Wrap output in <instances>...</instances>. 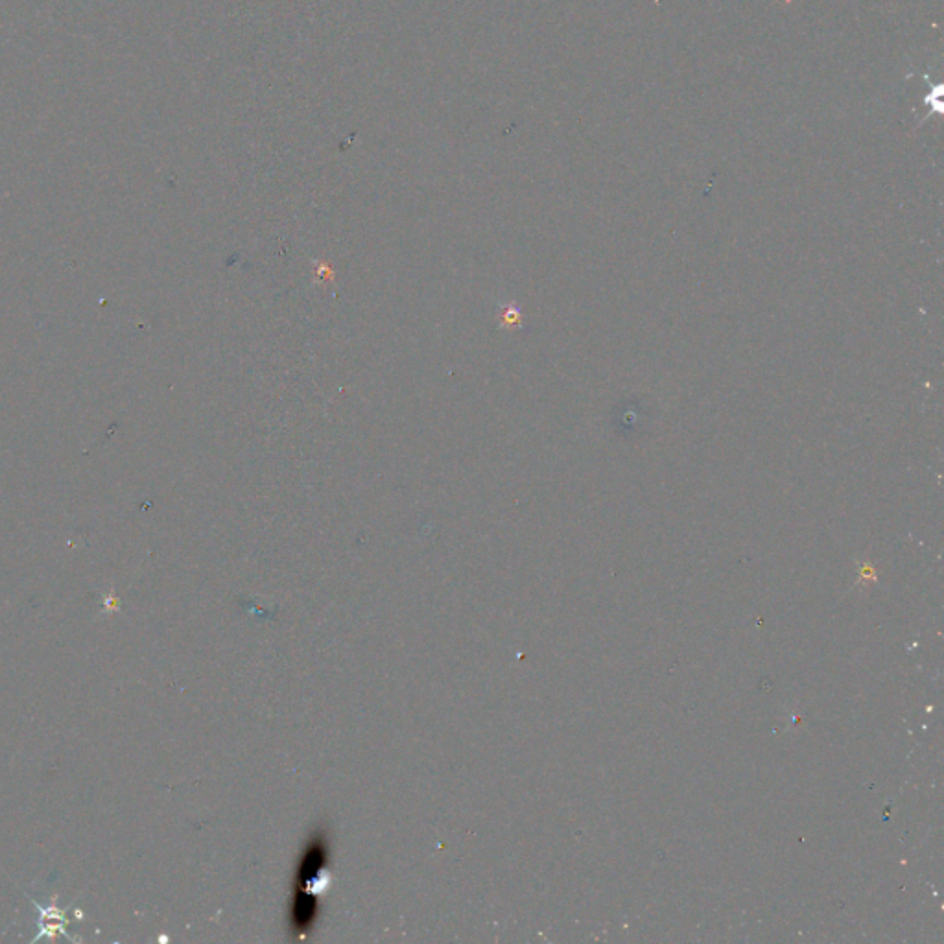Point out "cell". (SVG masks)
Segmentation results:
<instances>
[{"mask_svg": "<svg viewBox=\"0 0 944 944\" xmlns=\"http://www.w3.org/2000/svg\"><path fill=\"white\" fill-rule=\"evenodd\" d=\"M26 897L30 900V904L37 909V915H39V917H37V935L32 939V943H37V941H41V939L54 941L59 935L67 937L71 943L80 941L78 937H74V935L67 930V926L71 924V919L67 917V913H69V909L72 908V904L71 906H65V908H59L56 902L41 904V902H37L36 898L30 897V895H26Z\"/></svg>", "mask_w": 944, "mask_h": 944, "instance_id": "1", "label": "cell"}]
</instances>
